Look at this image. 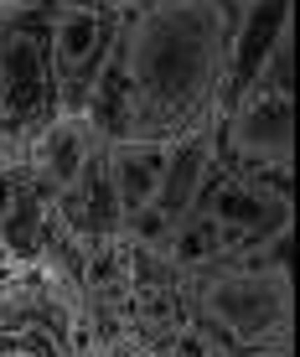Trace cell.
I'll return each instance as SVG.
<instances>
[{
	"label": "cell",
	"instance_id": "cell-1",
	"mask_svg": "<svg viewBox=\"0 0 300 357\" xmlns=\"http://www.w3.org/2000/svg\"><path fill=\"white\" fill-rule=\"evenodd\" d=\"M243 0H135L83 119L104 145L186 140L218 125Z\"/></svg>",
	"mask_w": 300,
	"mask_h": 357
},
{
	"label": "cell",
	"instance_id": "cell-2",
	"mask_svg": "<svg viewBox=\"0 0 300 357\" xmlns=\"http://www.w3.org/2000/svg\"><path fill=\"white\" fill-rule=\"evenodd\" d=\"M186 311H192V326L207 342H218L223 352L290 347V331H295L290 243H274V249L186 275Z\"/></svg>",
	"mask_w": 300,
	"mask_h": 357
},
{
	"label": "cell",
	"instance_id": "cell-3",
	"mask_svg": "<svg viewBox=\"0 0 300 357\" xmlns=\"http://www.w3.org/2000/svg\"><path fill=\"white\" fill-rule=\"evenodd\" d=\"M212 155L239 176L295 192V31L274 47L259 83L223 104L212 125Z\"/></svg>",
	"mask_w": 300,
	"mask_h": 357
},
{
	"label": "cell",
	"instance_id": "cell-4",
	"mask_svg": "<svg viewBox=\"0 0 300 357\" xmlns=\"http://www.w3.org/2000/svg\"><path fill=\"white\" fill-rule=\"evenodd\" d=\"M52 6L0 10V155L6 161H21L62 119L52 68Z\"/></svg>",
	"mask_w": 300,
	"mask_h": 357
},
{
	"label": "cell",
	"instance_id": "cell-5",
	"mask_svg": "<svg viewBox=\"0 0 300 357\" xmlns=\"http://www.w3.org/2000/svg\"><path fill=\"white\" fill-rule=\"evenodd\" d=\"M0 357H93L78 295L42 269H21L0 285Z\"/></svg>",
	"mask_w": 300,
	"mask_h": 357
},
{
	"label": "cell",
	"instance_id": "cell-6",
	"mask_svg": "<svg viewBox=\"0 0 300 357\" xmlns=\"http://www.w3.org/2000/svg\"><path fill=\"white\" fill-rule=\"evenodd\" d=\"M192 213H202L207 223L228 238L233 254H259V249H274V243H290L295 192H274L254 176H239V171L223 166L218 155H207V171H202Z\"/></svg>",
	"mask_w": 300,
	"mask_h": 357
},
{
	"label": "cell",
	"instance_id": "cell-7",
	"mask_svg": "<svg viewBox=\"0 0 300 357\" xmlns=\"http://www.w3.org/2000/svg\"><path fill=\"white\" fill-rule=\"evenodd\" d=\"M124 10L130 6H114V0H57L52 6V68L62 114H83L98 73L114 57Z\"/></svg>",
	"mask_w": 300,
	"mask_h": 357
},
{
	"label": "cell",
	"instance_id": "cell-8",
	"mask_svg": "<svg viewBox=\"0 0 300 357\" xmlns=\"http://www.w3.org/2000/svg\"><path fill=\"white\" fill-rule=\"evenodd\" d=\"M52 218L78 249H98V243L124 238V213H119L114 181H109V145H98L89 166L52 197Z\"/></svg>",
	"mask_w": 300,
	"mask_h": 357
},
{
	"label": "cell",
	"instance_id": "cell-9",
	"mask_svg": "<svg viewBox=\"0 0 300 357\" xmlns=\"http://www.w3.org/2000/svg\"><path fill=\"white\" fill-rule=\"evenodd\" d=\"M52 223V192L36 181L27 161H6L0 166V249H6V259L16 269H36Z\"/></svg>",
	"mask_w": 300,
	"mask_h": 357
},
{
	"label": "cell",
	"instance_id": "cell-10",
	"mask_svg": "<svg viewBox=\"0 0 300 357\" xmlns=\"http://www.w3.org/2000/svg\"><path fill=\"white\" fill-rule=\"evenodd\" d=\"M98 145H104V140L93 135V125H89L83 114H62L57 125L47 130L27 155H21V161H27V166L36 171V181H42V187L57 197L83 166H89V155L98 151Z\"/></svg>",
	"mask_w": 300,
	"mask_h": 357
},
{
	"label": "cell",
	"instance_id": "cell-11",
	"mask_svg": "<svg viewBox=\"0 0 300 357\" xmlns=\"http://www.w3.org/2000/svg\"><path fill=\"white\" fill-rule=\"evenodd\" d=\"M166 161H171L166 140H114L109 145V181H114V197H119L124 218L156 202Z\"/></svg>",
	"mask_w": 300,
	"mask_h": 357
},
{
	"label": "cell",
	"instance_id": "cell-12",
	"mask_svg": "<svg viewBox=\"0 0 300 357\" xmlns=\"http://www.w3.org/2000/svg\"><path fill=\"white\" fill-rule=\"evenodd\" d=\"M207 155H212V130L202 135H186V140H171V161H166V176H160V192L150 207L181 223L197 202V187H202V171H207Z\"/></svg>",
	"mask_w": 300,
	"mask_h": 357
},
{
	"label": "cell",
	"instance_id": "cell-13",
	"mask_svg": "<svg viewBox=\"0 0 300 357\" xmlns=\"http://www.w3.org/2000/svg\"><path fill=\"white\" fill-rule=\"evenodd\" d=\"M228 357H290V347H254V352H228Z\"/></svg>",
	"mask_w": 300,
	"mask_h": 357
},
{
	"label": "cell",
	"instance_id": "cell-14",
	"mask_svg": "<svg viewBox=\"0 0 300 357\" xmlns=\"http://www.w3.org/2000/svg\"><path fill=\"white\" fill-rule=\"evenodd\" d=\"M16 275H21V269L10 264V259H6V249H0V285H10V280H16Z\"/></svg>",
	"mask_w": 300,
	"mask_h": 357
},
{
	"label": "cell",
	"instance_id": "cell-15",
	"mask_svg": "<svg viewBox=\"0 0 300 357\" xmlns=\"http://www.w3.org/2000/svg\"><path fill=\"white\" fill-rule=\"evenodd\" d=\"M10 6H52V0H0V10H10Z\"/></svg>",
	"mask_w": 300,
	"mask_h": 357
},
{
	"label": "cell",
	"instance_id": "cell-16",
	"mask_svg": "<svg viewBox=\"0 0 300 357\" xmlns=\"http://www.w3.org/2000/svg\"><path fill=\"white\" fill-rule=\"evenodd\" d=\"M114 6H135V0H114Z\"/></svg>",
	"mask_w": 300,
	"mask_h": 357
},
{
	"label": "cell",
	"instance_id": "cell-17",
	"mask_svg": "<svg viewBox=\"0 0 300 357\" xmlns=\"http://www.w3.org/2000/svg\"><path fill=\"white\" fill-rule=\"evenodd\" d=\"M0 166H6V155H0Z\"/></svg>",
	"mask_w": 300,
	"mask_h": 357
}]
</instances>
